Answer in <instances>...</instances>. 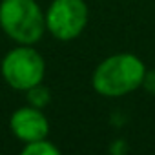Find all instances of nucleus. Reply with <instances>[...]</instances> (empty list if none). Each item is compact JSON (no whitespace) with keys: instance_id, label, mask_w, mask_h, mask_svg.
Masks as SVG:
<instances>
[{"instance_id":"nucleus-5","label":"nucleus","mask_w":155,"mask_h":155,"mask_svg":"<svg viewBox=\"0 0 155 155\" xmlns=\"http://www.w3.org/2000/svg\"><path fill=\"white\" fill-rule=\"evenodd\" d=\"M9 128L13 131V135L26 142H33L38 139H46L49 133V122L46 119V115L40 111V108L35 106H24L18 108L11 119H9Z\"/></svg>"},{"instance_id":"nucleus-4","label":"nucleus","mask_w":155,"mask_h":155,"mask_svg":"<svg viewBox=\"0 0 155 155\" xmlns=\"http://www.w3.org/2000/svg\"><path fill=\"white\" fill-rule=\"evenodd\" d=\"M90 11L84 0H53L46 11V29L62 42L77 38L88 26Z\"/></svg>"},{"instance_id":"nucleus-2","label":"nucleus","mask_w":155,"mask_h":155,"mask_svg":"<svg viewBox=\"0 0 155 155\" xmlns=\"http://www.w3.org/2000/svg\"><path fill=\"white\" fill-rule=\"evenodd\" d=\"M0 26L17 44H37L46 29V15L37 0H2Z\"/></svg>"},{"instance_id":"nucleus-8","label":"nucleus","mask_w":155,"mask_h":155,"mask_svg":"<svg viewBox=\"0 0 155 155\" xmlns=\"http://www.w3.org/2000/svg\"><path fill=\"white\" fill-rule=\"evenodd\" d=\"M142 86H144L150 93H155V69H153V71H146L144 81H142Z\"/></svg>"},{"instance_id":"nucleus-6","label":"nucleus","mask_w":155,"mask_h":155,"mask_svg":"<svg viewBox=\"0 0 155 155\" xmlns=\"http://www.w3.org/2000/svg\"><path fill=\"white\" fill-rule=\"evenodd\" d=\"M22 153L24 155H58L60 150H58V146H55L46 137V139H38L33 142H26Z\"/></svg>"},{"instance_id":"nucleus-3","label":"nucleus","mask_w":155,"mask_h":155,"mask_svg":"<svg viewBox=\"0 0 155 155\" xmlns=\"http://www.w3.org/2000/svg\"><path fill=\"white\" fill-rule=\"evenodd\" d=\"M4 81L18 91H28L29 88L40 84L44 81L46 62L42 55L33 48L20 44L18 48L6 53L0 66Z\"/></svg>"},{"instance_id":"nucleus-7","label":"nucleus","mask_w":155,"mask_h":155,"mask_svg":"<svg viewBox=\"0 0 155 155\" xmlns=\"http://www.w3.org/2000/svg\"><path fill=\"white\" fill-rule=\"evenodd\" d=\"M28 102L29 106H35V108H44L49 104V90L40 84L33 86L28 90Z\"/></svg>"},{"instance_id":"nucleus-1","label":"nucleus","mask_w":155,"mask_h":155,"mask_svg":"<svg viewBox=\"0 0 155 155\" xmlns=\"http://www.w3.org/2000/svg\"><path fill=\"white\" fill-rule=\"evenodd\" d=\"M144 62L133 53H117L104 58L93 71V90L102 97H122L142 86Z\"/></svg>"}]
</instances>
